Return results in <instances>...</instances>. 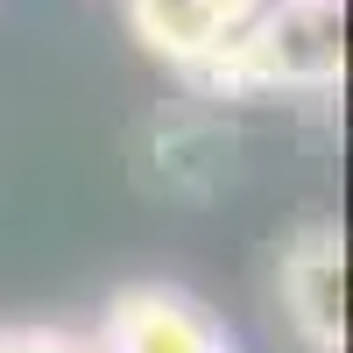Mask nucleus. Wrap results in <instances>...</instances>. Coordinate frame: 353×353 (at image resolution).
<instances>
[{
  "label": "nucleus",
  "instance_id": "nucleus-1",
  "mask_svg": "<svg viewBox=\"0 0 353 353\" xmlns=\"http://www.w3.org/2000/svg\"><path fill=\"white\" fill-rule=\"evenodd\" d=\"M346 78V0H261L212 64L198 99H325Z\"/></svg>",
  "mask_w": 353,
  "mask_h": 353
},
{
  "label": "nucleus",
  "instance_id": "nucleus-2",
  "mask_svg": "<svg viewBox=\"0 0 353 353\" xmlns=\"http://www.w3.org/2000/svg\"><path fill=\"white\" fill-rule=\"evenodd\" d=\"M99 353H241V339L226 332V318L184 283H163V276H141L121 283L113 297L99 304Z\"/></svg>",
  "mask_w": 353,
  "mask_h": 353
},
{
  "label": "nucleus",
  "instance_id": "nucleus-3",
  "mask_svg": "<svg viewBox=\"0 0 353 353\" xmlns=\"http://www.w3.org/2000/svg\"><path fill=\"white\" fill-rule=\"evenodd\" d=\"M276 304L304 353H346V233L311 212L276 241Z\"/></svg>",
  "mask_w": 353,
  "mask_h": 353
},
{
  "label": "nucleus",
  "instance_id": "nucleus-4",
  "mask_svg": "<svg viewBox=\"0 0 353 353\" xmlns=\"http://www.w3.org/2000/svg\"><path fill=\"white\" fill-rule=\"evenodd\" d=\"M261 8V0H121L128 36L170 64L176 78H198L212 57L241 36V21Z\"/></svg>",
  "mask_w": 353,
  "mask_h": 353
},
{
  "label": "nucleus",
  "instance_id": "nucleus-5",
  "mask_svg": "<svg viewBox=\"0 0 353 353\" xmlns=\"http://www.w3.org/2000/svg\"><path fill=\"white\" fill-rule=\"evenodd\" d=\"M0 353H99L92 332L71 325H0Z\"/></svg>",
  "mask_w": 353,
  "mask_h": 353
}]
</instances>
